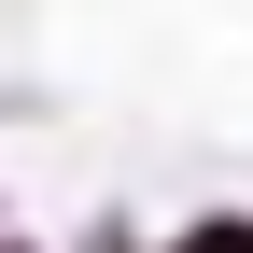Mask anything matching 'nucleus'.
I'll return each mask as SVG.
<instances>
[{
    "label": "nucleus",
    "mask_w": 253,
    "mask_h": 253,
    "mask_svg": "<svg viewBox=\"0 0 253 253\" xmlns=\"http://www.w3.org/2000/svg\"><path fill=\"white\" fill-rule=\"evenodd\" d=\"M183 253H253V225H197V239H183Z\"/></svg>",
    "instance_id": "1"
},
{
    "label": "nucleus",
    "mask_w": 253,
    "mask_h": 253,
    "mask_svg": "<svg viewBox=\"0 0 253 253\" xmlns=\"http://www.w3.org/2000/svg\"><path fill=\"white\" fill-rule=\"evenodd\" d=\"M0 253H14V239H0Z\"/></svg>",
    "instance_id": "2"
}]
</instances>
